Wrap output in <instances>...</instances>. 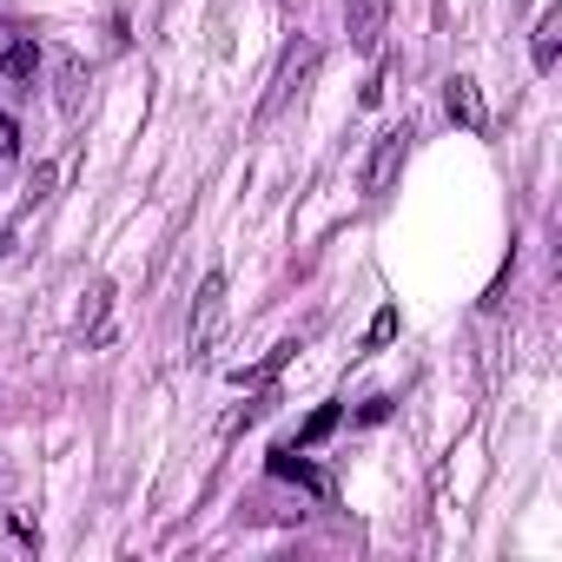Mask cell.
Listing matches in <instances>:
<instances>
[{"label":"cell","mask_w":562,"mask_h":562,"mask_svg":"<svg viewBox=\"0 0 562 562\" xmlns=\"http://www.w3.org/2000/svg\"><path fill=\"white\" fill-rule=\"evenodd\" d=\"M404 153H411V126H391V133L371 146V166H364V192H371V199H384V192L397 186V172H404Z\"/></svg>","instance_id":"2"},{"label":"cell","mask_w":562,"mask_h":562,"mask_svg":"<svg viewBox=\"0 0 562 562\" xmlns=\"http://www.w3.org/2000/svg\"><path fill=\"white\" fill-rule=\"evenodd\" d=\"M80 87H87L80 60H74V54H60V113H80Z\"/></svg>","instance_id":"6"},{"label":"cell","mask_w":562,"mask_h":562,"mask_svg":"<svg viewBox=\"0 0 562 562\" xmlns=\"http://www.w3.org/2000/svg\"><path fill=\"white\" fill-rule=\"evenodd\" d=\"M271 476H285V483H305L312 496H331V483H325V476H318V470H312L299 450H271Z\"/></svg>","instance_id":"4"},{"label":"cell","mask_w":562,"mask_h":562,"mask_svg":"<svg viewBox=\"0 0 562 562\" xmlns=\"http://www.w3.org/2000/svg\"><path fill=\"white\" fill-rule=\"evenodd\" d=\"M225 325V271H205V285H199V305H192V331H186V358H205L212 338Z\"/></svg>","instance_id":"1"},{"label":"cell","mask_w":562,"mask_h":562,"mask_svg":"<svg viewBox=\"0 0 562 562\" xmlns=\"http://www.w3.org/2000/svg\"><path fill=\"white\" fill-rule=\"evenodd\" d=\"M0 74L8 80H34L41 74V41L21 27H0Z\"/></svg>","instance_id":"3"},{"label":"cell","mask_w":562,"mask_h":562,"mask_svg":"<svg viewBox=\"0 0 562 562\" xmlns=\"http://www.w3.org/2000/svg\"><path fill=\"white\" fill-rule=\"evenodd\" d=\"M555 34H562V14H542V21H536V67H542V74L555 67Z\"/></svg>","instance_id":"7"},{"label":"cell","mask_w":562,"mask_h":562,"mask_svg":"<svg viewBox=\"0 0 562 562\" xmlns=\"http://www.w3.org/2000/svg\"><path fill=\"white\" fill-rule=\"evenodd\" d=\"M358 417H364V424H384V417H391V397H371V404H364Z\"/></svg>","instance_id":"11"},{"label":"cell","mask_w":562,"mask_h":562,"mask_svg":"<svg viewBox=\"0 0 562 562\" xmlns=\"http://www.w3.org/2000/svg\"><path fill=\"white\" fill-rule=\"evenodd\" d=\"M391 338H397V312H391V305H384V312H378V318H371V345H391Z\"/></svg>","instance_id":"9"},{"label":"cell","mask_w":562,"mask_h":562,"mask_svg":"<svg viewBox=\"0 0 562 562\" xmlns=\"http://www.w3.org/2000/svg\"><path fill=\"white\" fill-rule=\"evenodd\" d=\"M338 417H345V411H338V404H325V411H312V424H305V430H299V450H312V443H325V437H331V430H338Z\"/></svg>","instance_id":"8"},{"label":"cell","mask_w":562,"mask_h":562,"mask_svg":"<svg viewBox=\"0 0 562 562\" xmlns=\"http://www.w3.org/2000/svg\"><path fill=\"white\" fill-rule=\"evenodd\" d=\"M450 120L457 126H470V133H483V100H476V80H450Z\"/></svg>","instance_id":"5"},{"label":"cell","mask_w":562,"mask_h":562,"mask_svg":"<svg viewBox=\"0 0 562 562\" xmlns=\"http://www.w3.org/2000/svg\"><path fill=\"white\" fill-rule=\"evenodd\" d=\"M8 245H14V238H8V232H0V258H8Z\"/></svg>","instance_id":"12"},{"label":"cell","mask_w":562,"mask_h":562,"mask_svg":"<svg viewBox=\"0 0 562 562\" xmlns=\"http://www.w3.org/2000/svg\"><path fill=\"white\" fill-rule=\"evenodd\" d=\"M8 153H21V126H14L8 113H0V159H8Z\"/></svg>","instance_id":"10"}]
</instances>
